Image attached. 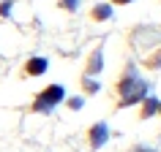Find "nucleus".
I'll list each match as a JSON object with an SVG mask.
<instances>
[{"label":"nucleus","mask_w":161,"mask_h":152,"mask_svg":"<svg viewBox=\"0 0 161 152\" xmlns=\"http://www.w3.org/2000/svg\"><path fill=\"white\" fill-rule=\"evenodd\" d=\"M118 95H120V106H131V103L142 101L145 95H147V84L136 76L134 68H126V73L120 76V82H118Z\"/></svg>","instance_id":"nucleus-1"},{"label":"nucleus","mask_w":161,"mask_h":152,"mask_svg":"<svg viewBox=\"0 0 161 152\" xmlns=\"http://www.w3.org/2000/svg\"><path fill=\"white\" fill-rule=\"evenodd\" d=\"M63 95H66L63 84H49L47 90H41V95H38V98H36L33 111H41V114H44V111H52L60 101H63Z\"/></svg>","instance_id":"nucleus-2"},{"label":"nucleus","mask_w":161,"mask_h":152,"mask_svg":"<svg viewBox=\"0 0 161 152\" xmlns=\"http://www.w3.org/2000/svg\"><path fill=\"white\" fill-rule=\"evenodd\" d=\"M107 139H109L107 125H104V122H96V125L90 128V149H101Z\"/></svg>","instance_id":"nucleus-3"},{"label":"nucleus","mask_w":161,"mask_h":152,"mask_svg":"<svg viewBox=\"0 0 161 152\" xmlns=\"http://www.w3.org/2000/svg\"><path fill=\"white\" fill-rule=\"evenodd\" d=\"M44 71H47V60H44V57H30V60H27V65H25V73L27 76H41Z\"/></svg>","instance_id":"nucleus-4"},{"label":"nucleus","mask_w":161,"mask_h":152,"mask_svg":"<svg viewBox=\"0 0 161 152\" xmlns=\"http://www.w3.org/2000/svg\"><path fill=\"white\" fill-rule=\"evenodd\" d=\"M104 71V54H101V49H96L93 54H90V60H87V73H101Z\"/></svg>","instance_id":"nucleus-5"},{"label":"nucleus","mask_w":161,"mask_h":152,"mask_svg":"<svg viewBox=\"0 0 161 152\" xmlns=\"http://www.w3.org/2000/svg\"><path fill=\"white\" fill-rule=\"evenodd\" d=\"M142 101H145V103H142V114H139L142 119L153 117V114H158V101H156V98H147V95H145Z\"/></svg>","instance_id":"nucleus-6"},{"label":"nucleus","mask_w":161,"mask_h":152,"mask_svg":"<svg viewBox=\"0 0 161 152\" xmlns=\"http://www.w3.org/2000/svg\"><path fill=\"white\" fill-rule=\"evenodd\" d=\"M109 17H112V6H96L93 8V19H98V22L109 19Z\"/></svg>","instance_id":"nucleus-7"},{"label":"nucleus","mask_w":161,"mask_h":152,"mask_svg":"<svg viewBox=\"0 0 161 152\" xmlns=\"http://www.w3.org/2000/svg\"><path fill=\"white\" fill-rule=\"evenodd\" d=\"M76 3H79V0H60V6H63V8H68V11H74Z\"/></svg>","instance_id":"nucleus-8"},{"label":"nucleus","mask_w":161,"mask_h":152,"mask_svg":"<svg viewBox=\"0 0 161 152\" xmlns=\"http://www.w3.org/2000/svg\"><path fill=\"white\" fill-rule=\"evenodd\" d=\"M68 106H71V109H79V106H82V98H71V101H68Z\"/></svg>","instance_id":"nucleus-9"},{"label":"nucleus","mask_w":161,"mask_h":152,"mask_svg":"<svg viewBox=\"0 0 161 152\" xmlns=\"http://www.w3.org/2000/svg\"><path fill=\"white\" fill-rule=\"evenodd\" d=\"M87 93H98V84L96 82H87Z\"/></svg>","instance_id":"nucleus-10"},{"label":"nucleus","mask_w":161,"mask_h":152,"mask_svg":"<svg viewBox=\"0 0 161 152\" xmlns=\"http://www.w3.org/2000/svg\"><path fill=\"white\" fill-rule=\"evenodd\" d=\"M131 152H156V149H150V147H134Z\"/></svg>","instance_id":"nucleus-11"},{"label":"nucleus","mask_w":161,"mask_h":152,"mask_svg":"<svg viewBox=\"0 0 161 152\" xmlns=\"http://www.w3.org/2000/svg\"><path fill=\"white\" fill-rule=\"evenodd\" d=\"M112 3H120V6H126V3H131V0H112Z\"/></svg>","instance_id":"nucleus-12"},{"label":"nucleus","mask_w":161,"mask_h":152,"mask_svg":"<svg viewBox=\"0 0 161 152\" xmlns=\"http://www.w3.org/2000/svg\"><path fill=\"white\" fill-rule=\"evenodd\" d=\"M158 114H161V103H158Z\"/></svg>","instance_id":"nucleus-13"}]
</instances>
